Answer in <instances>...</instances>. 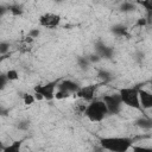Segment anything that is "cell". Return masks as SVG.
<instances>
[{"label": "cell", "instance_id": "obj_1", "mask_svg": "<svg viewBox=\"0 0 152 152\" xmlns=\"http://www.w3.org/2000/svg\"><path fill=\"white\" fill-rule=\"evenodd\" d=\"M133 142L129 137H103L99 140L100 147L108 152H128Z\"/></svg>", "mask_w": 152, "mask_h": 152}, {"label": "cell", "instance_id": "obj_2", "mask_svg": "<svg viewBox=\"0 0 152 152\" xmlns=\"http://www.w3.org/2000/svg\"><path fill=\"white\" fill-rule=\"evenodd\" d=\"M83 115L91 122H101L108 115V110L101 99H94L87 104Z\"/></svg>", "mask_w": 152, "mask_h": 152}, {"label": "cell", "instance_id": "obj_3", "mask_svg": "<svg viewBox=\"0 0 152 152\" xmlns=\"http://www.w3.org/2000/svg\"><path fill=\"white\" fill-rule=\"evenodd\" d=\"M138 88L139 87H125L119 90V96L121 99L122 104H126L131 108L142 110L139 103V95H138Z\"/></svg>", "mask_w": 152, "mask_h": 152}, {"label": "cell", "instance_id": "obj_4", "mask_svg": "<svg viewBox=\"0 0 152 152\" xmlns=\"http://www.w3.org/2000/svg\"><path fill=\"white\" fill-rule=\"evenodd\" d=\"M59 80H55L52 82H48L45 84H38L34 87V99L36 100H52L55 99V93L57 89Z\"/></svg>", "mask_w": 152, "mask_h": 152}, {"label": "cell", "instance_id": "obj_5", "mask_svg": "<svg viewBox=\"0 0 152 152\" xmlns=\"http://www.w3.org/2000/svg\"><path fill=\"white\" fill-rule=\"evenodd\" d=\"M103 101V103L106 104V108L108 110V114H119L122 107V102L121 99L119 96L118 93L114 94H106L103 95V97L101 99Z\"/></svg>", "mask_w": 152, "mask_h": 152}, {"label": "cell", "instance_id": "obj_6", "mask_svg": "<svg viewBox=\"0 0 152 152\" xmlns=\"http://www.w3.org/2000/svg\"><path fill=\"white\" fill-rule=\"evenodd\" d=\"M39 25L45 27V28H56L59 24H61V15L56 14V13H51V12H46L44 14H42L38 19Z\"/></svg>", "mask_w": 152, "mask_h": 152}, {"label": "cell", "instance_id": "obj_7", "mask_svg": "<svg viewBox=\"0 0 152 152\" xmlns=\"http://www.w3.org/2000/svg\"><path fill=\"white\" fill-rule=\"evenodd\" d=\"M96 89H97V86L96 84H89V86L80 87V89L76 93V96L80 100L84 101V102H91L95 99Z\"/></svg>", "mask_w": 152, "mask_h": 152}, {"label": "cell", "instance_id": "obj_8", "mask_svg": "<svg viewBox=\"0 0 152 152\" xmlns=\"http://www.w3.org/2000/svg\"><path fill=\"white\" fill-rule=\"evenodd\" d=\"M95 53L102 59V58H106V59H110L113 56H114V50L113 48L106 45L101 40H97L95 43Z\"/></svg>", "mask_w": 152, "mask_h": 152}, {"label": "cell", "instance_id": "obj_9", "mask_svg": "<svg viewBox=\"0 0 152 152\" xmlns=\"http://www.w3.org/2000/svg\"><path fill=\"white\" fill-rule=\"evenodd\" d=\"M78 89H80L78 83L74 82L72 80H63V81H59L57 84V90H62L64 93H68L69 95L76 94Z\"/></svg>", "mask_w": 152, "mask_h": 152}, {"label": "cell", "instance_id": "obj_10", "mask_svg": "<svg viewBox=\"0 0 152 152\" xmlns=\"http://www.w3.org/2000/svg\"><path fill=\"white\" fill-rule=\"evenodd\" d=\"M138 95H139V103H140V107L142 110L152 108V94L148 90H145L139 87Z\"/></svg>", "mask_w": 152, "mask_h": 152}, {"label": "cell", "instance_id": "obj_11", "mask_svg": "<svg viewBox=\"0 0 152 152\" xmlns=\"http://www.w3.org/2000/svg\"><path fill=\"white\" fill-rule=\"evenodd\" d=\"M135 125L141 129L150 131L152 128V120L148 116H140L135 120Z\"/></svg>", "mask_w": 152, "mask_h": 152}, {"label": "cell", "instance_id": "obj_12", "mask_svg": "<svg viewBox=\"0 0 152 152\" xmlns=\"http://www.w3.org/2000/svg\"><path fill=\"white\" fill-rule=\"evenodd\" d=\"M24 140H14L11 144L6 145L2 150V152H21V146H23Z\"/></svg>", "mask_w": 152, "mask_h": 152}, {"label": "cell", "instance_id": "obj_13", "mask_svg": "<svg viewBox=\"0 0 152 152\" xmlns=\"http://www.w3.org/2000/svg\"><path fill=\"white\" fill-rule=\"evenodd\" d=\"M112 32L116 36V37H126L128 36V28L122 25V24H118V25H114L112 27Z\"/></svg>", "mask_w": 152, "mask_h": 152}, {"label": "cell", "instance_id": "obj_14", "mask_svg": "<svg viewBox=\"0 0 152 152\" xmlns=\"http://www.w3.org/2000/svg\"><path fill=\"white\" fill-rule=\"evenodd\" d=\"M6 8H7V11H10V13H11L12 15H14V17H19V15H21V14L24 13V8H23V6L19 5V4H11V5H8Z\"/></svg>", "mask_w": 152, "mask_h": 152}, {"label": "cell", "instance_id": "obj_15", "mask_svg": "<svg viewBox=\"0 0 152 152\" xmlns=\"http://www.w3.org/2000/svg\"><path fill=\"white\" fill-rule=\"evenodd\" d=\"M97 77H99L103 83H107V82H109V81L113 78V75H112L108 70H106V69H100V70L97 71Z\"/></svg>", "mask_w": 152, "mask_h": 152}, {"label": "cell", "instance_id": "obj_16", "mask_svg": "<svg viewBox=\"0 0 152 152\" xmlns=\"http://www.w3.org/2000/svg\"><path fill=\"white\" fill-rule=\"evenodd\" d=\"M77 64L81 69H88L89 65H90V62H89L87 56H81V57L77 58Z\"/></svg>", "mask_w": 152, "mask_h": 152}, {"label": "cell", "instance_id": "obj_17", "mask_svg": "<svg viewBox=\"0 0 152 152\" xmlns=\"http://www.w3.org/2000/svg\"><path fill=\"white\" fill-rule=\"evenodd\" d=\"M135 10V5L133 2H128V1H125L120 5V11L122 12H132Z\"/></svg>", "mask_w": 152, "mask_h": 152}, {"label": "cell", "instance_id": "obj_18", "mask_svg": "<svg viewBox=\"0 0 152 152\" xmlns=\"http://www.w3.org/2000/svg\"><path fill=\"white\" fill-rule=\"evenodd\" d=\"M10 48H11V44L8 42H0V56H6L10 51Z\"/></svg>", "mask_w": 152, "mask_h": 152}, {"label": "cell", "instance_id": "obj_19", "mask_svg": "<svg viewBox=\"0 0 152 152\" xmlns=\"http://www.w3.org/2000/svg\"><path fill=\"white\" fill-rule=\"evenodd\" d=\"M132 152H152L150 146H141V145H132Z\"/></svg>", "mask_w": 152, "mask_h": 152}, {"label": "cell", "instance_id": "obj_20", "mask_svg": "<svg viewBox=\"0 0 152 152\" xmlns=\"http://www.w3.org/2000/svg\"><path fill=\"white\" fill-rule=\"evenodd\" d=\"M5 75H6L8 81H15V80L19 78V74H18V71L15 69H10Z\"/></svg>", "mask_w": 152, "mask_h": 152}, {"label": "cell", "instance_id": "obj_21", "mask_svg": "<svg viewBox=\"0 0 152 152\" xmlns=\"http://www.w3.org/2000/svg\"><path fill=\"white\" fill-rule=\"evenodd\" d=\"M23 101H24L25 104L30 106V104H32V103L36 101V99H34V95H31V94H24V95H23Z\"/></svg>", "mask_w": 152, "mask_h": 152}, {"label": "cell", "instance_id": "obj_22", "mask_svg": "<svg viewBox=\"0 0 152 152\" xmlns=\"http://www.w3.org/2000/svg\"><path fill=\"white\" fill-rule=\"evenodd\" d=\"M28 127H30V121L28 120H21V121L18 122V128L21 129V131H26V129H28Z\"/></svg>", "mask_w": 152, "mask_h": 152}, {"label": "cell", "instance_id": "obj_23", "mask_svg": "<svg viewBox=\"0 0 152 152\" xmlns=\"http://www.w3.org/2000/svg\"><path fill=\"white\" fill-rule=\"evenodd\" d=\"M70 95L68 94V93H64V91H62V90H56V93H55V97L57 99V100H63V99H66V97H69Z\"/></svg>", "mask_w": 152, "mask_h": 152}, {"label": "cell", "instance_id": "obj_24", "mask_svg": "<svg viewBox=\"0 0 152 152\" xmlns=\"http://www.w3.org/2000/svg\"><path fill=\"white\" fill-rule=\"evenodd\" d=\"M88 57V59H89V62H90V64H93V63H97V62H100L101 61V58L95 53V52H93V53H90V55H88L87 56Z\"/></svg>", "mask_w": 152, "mask_h": 152}, {"label": "cell", "instance_id": "obj_25", "mask_svg": "<svg viewBox=\"0 0 152 152\" xmlns=\"http://www.w3.org/2000/svg\"><path fill=\"white\" fill-rule=\"evenodd\" d=\"M7 82H8V80H7L6 75L5 74H0V90H2L6 87Z\"/></svg>", "mask_w": 152, "mask_h": 152}, {"label": "cell", "instance_id": "obj_26", "mask_svg": "<svg viewBox=\"0 0 152 152\" xmlns=\"http://www.w3.org/2000/svg\"><path fill=\"white\" fill-rule=\"evenodd\" d=\"M39 33H40V31H39L38 28H32V30L28 32V37L32 38V39H34V38H37V37L39 36Z\"/></svg>", "mask_w": 152, "mask_h": 152}, {"label": "cell", "instance_id": "obj_27", "mask_svg": "<svg viewBox=\"0 0 152 152\" xmlns=\"http://www.w3.org/2000/svg\"><path fill=\"white\" fill-rule=\"evenodd\" d=\"M6 11H7V8H6L5 6H2V5H0V17H2Z\"/></svg>", "mask_w": 152, "mask_h": 152}, {"label": "cell", "instance_id": "obj_28", "mask_svg": "<svg viewBox=\"0 0 152 152\" xmlns=\"http://www.w3.org/2000/svg\"><path fill=\"white\" fill-rule=\"evenodd\" d=\"M6 113H7V112H6V110L0 106V115H6Z\"/></svg>", "mask_w": 152, "mask_h": 152}]
</instances>
